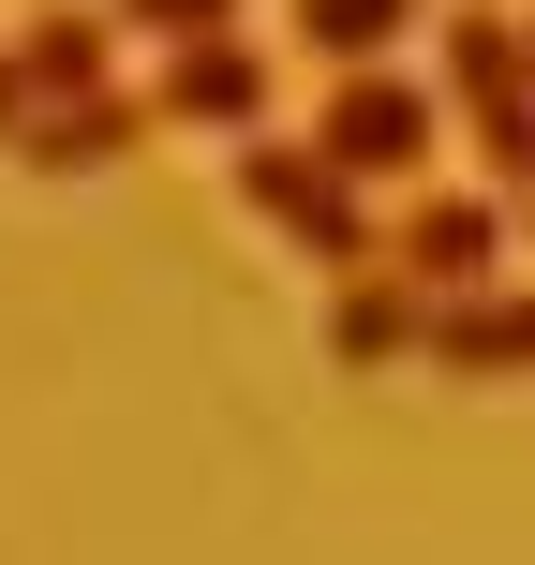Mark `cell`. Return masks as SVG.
Segmentation results:
<instances>
[{
  "instance_id": "obj_4",
  "label": "cell",
  "mask_w": 535,
  "mask_h": 565,
  "mask_svg": "<svg viewBox=\"0 0 535 565\" xmlns=\"http://www.w3.org/2000/svg\"><path fill=\"white\" fill-rule=\"evenodd\" d=\"M149 119H179V135H268V60L238 45V30H194V45L149 60Z\"/></svg>"
},
{
  "instance_id": "obj_14",
  "label": "cell",
  "mask_w": 535,
  "mask_h": 565,
  "mask_svg": "<svg viewBox=\"0 0 535 565\" xmlns=\"http://www.w3.org/2000/svg\"><path fill=\"white\" fill-rule=\"evenodd\" d=\"M521 45H535V15H521Z\"/></svg>"
},
{
  "instance_id": "obj_10",
  "label": "cell",
  "mask_w": 535,
  "mask_h": 565,
  "mask_svg": "<svg viewBox=\"0 0 535 565\" xmlns=\"http://www.w3.org/2000/svg\"><path fill=\"white\" fill-rule=\"evenodd\" d=\"M402 30H417V0H298V45H328L342 75L402 60Z\"/></svg>"
},
{
  "instance_id": "obj_11",
  "label": "cell",
  "mask_w": 535,
  "mask_h": 565,
  "mask_svg": "<svg viewBox=\"0 0 535 565\" xmlns=\"http://www.w3.org/2000/svg\"><path fill=\"white\" fill-rule=\"evenodd\" d=\"M119 30H149V45H194V30H238V0H105Z\"/></svg>"
},
{
  "instance_id": "obj_6",
  "label": "cell",
  "mask_w": 535,
  "mask_h": 565,
  "mask_svg": "<svg viewBox=\"0 0 535 565\" xmlns=\"http://www.w3.org/2000/svg\"><path fill=\"white\" fill-rule=\"evenodd\" d=\"M15 60H30L45 105H89V89H119V15L105 0H45V15L15 30Z\"/></svg>"
},
{
  "instance_id": "obj_7",
  "label": "cell",
  "mask_w": 535,
  "mask_h": 565,
  "mask_svg": "<svg viewBox=\"0 0 535 565\" xmlns=\"http://www.w3.org/2000/svg\"><path fill=\"white\" fill-rule=\"evenodd\" d=\"M135 135H149V89H89V105H45V119H30L15 164H45V179H105Z\"/></svg>"
},
{
  "instance_id": "obj_1",
  "label": "cell",
  "mask_w": 535,
  "mask_h": 565,
  "mask_svg": "<svg viewBox=\"0 0 535 565\" xmlns=\"http://www.w3.org/2000/svg\"><path fill=\"white\" fill-rule=\"evenodd\" d=\"M224 194L254 209L268 238H298L312 268H342V282H357L372 254H387V209H372V194H357V179H342V164H328V149H312V135H238Z\"/></svg>"
},
{
  "instance_id": "obj_8",
  "label": "cell",
  "mask_w": 535,
  "mask_h": 565,
  "mask_svg": "<svg viewBox=\"0 0 535 565\" xmlns=\"http://www.w3.org/2000/svg\"><path fill=\"white\" fill-rule=\"evenodd\" d=\"M431 358H447V372H535V282L431 298Z\"/></svg>"
},
{
  "instance_id": "obj_3",
  "label": "cell",
  "mask_w": 535,
  "mask_h": 565,
  "mask_svg": "<svg viewBox=\"0 0 535 565\" xmlns=\"http://www.w3.org/2000/svg\"><path fill=\"white\" fill-rule=\"evenodd\" d=\"M506 194H417V209H387V268L417 282V298H477L491 268H506Z\"/></svg>"
},
{
  "instance_id": "obj_9",
  "label": "cell",
  "mask_w": 535,
  "mask_h": 565,
  "mask_svg": "<svg viewBox=\"0 0 535 565\" xmlns=\"http://www.w3.org/2000/svg\"><path fill=\"white\" fill-rule=\"evenodd\" d=\"M328 342H342V358H417V342H431V298H417L402 268H357L342 312H328Z\"/></svg>"
},
{
  "instance_id": "obj_12",
  "label": "cell",
  "mask_w": 535,
  "mask_h": 565,
  "mask_svg": "<svg viewBox=\"0 0 535 565\" xmlns=\"http://www.w3.org/2000/svg\"><path fill=\"white\" fill-rule=\"evenodd\" d=\"M30 119H45V89H30V60H15V45H0V149H15V135H30Z\"/></svg>"
},
{
  "instance_id": "obj_2",
  "label": "cell",
  "mask_w": 535,
  "mask_h": 565,
  "mask_svg": "<svg viewBox=\"0 0 535 565\" xmlns=\"http://www.w3.org/2000/svg\"><path fill=\"white\" fill-rule=\"evenodd\" d=\"M431 135H447V89H417L402 60H372V75H328V119H312V149H328L342 179H417L431 164Z\"/></svg>"
},
{
  "instance_id": "obj_5",
  "label": "cell",
  "mask_w": 535,
  "mask_h": 565,
  "mask_svg": "<svg viewBox=\"0 0 535 565\" xmlns=\"http://www.w3.org/2000/svg\"><path fill=\"white\" fill-rule=\"evenodd\" d=\"M447 105H461V119L535 105V45H521V15H506V0H461V15H447Z\"/></svg>"
},
{
  "instance_id": "obj_13",
  "label": "cell",
  "mask_w": 535,
  "mask_h": 565,
  "mask_svg": "<svg viewBox=\"0 0 535 565\" xmlns=\"http://www.w3.org/2000/svg\"><path fill=\"white\" fill-rule=\"evenodd\" d=\"M506 224H521V238H535V194H506Z\"/></svg>"
}]
</instances>
